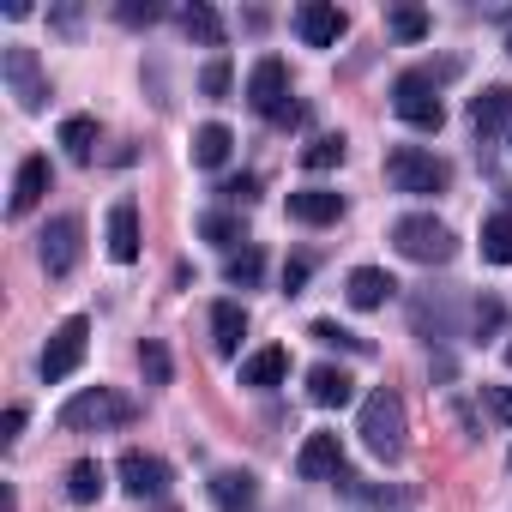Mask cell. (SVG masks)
Instances as JSON below:
<instances>
[{"label": "cell", "mask_w": 512, "mask_h": 512, "mask_svg": "<svg viewBox=\"0 0 512 512\" xmlns=\"http://www.w3.org/2000/svg\"><path fill=\"white\" fill-rule=\"evenodd\" d=\"M223 278H229L235 290H253V284L266 278V253H260V247H241V253H229V260H223Z\"/></svg>", "instance_id": "30"}, {"label": "cell", "mask_w": 512, "mask_h": 512, "mask_svg": "<svg viewBox=\"0 0 512 512\" xmlns=\"http://www.w3.org/2000/svg\"><path fill=\"white\" fill-rule=\"evenodd\" d=\"M253 500H260L253 470H217V476H211V506H217V512H253Z\"/></svg>", "instance_id": "18"}, {"label": "cell", "mask_w": 512, "mask_h": 512, "mask_svg": "<svg viewBox=\"0 0 512 512\" xmlns=\"http://www.w3.org/2000/svg\"><path fill=\"white\" fill-rule=\"evenodd\" d=\"M410 320H416V332H422L428 344H440V338H464L458 320H452V302H446V296H416V302H410Z\"/></svg>", "instance_id": "20"}, {"label": "cell", "mask_w": 512, "mask_h": 512, "mask_svg": "<svg viewBox=\"0 0 512 512\" xmlns=\"http://www.w3.org/2000/svg\"><path fill=\"white\" fill-rule=\"evenodd\" d=\"M133 416V404L121 398V392H109V386H85V392H73L67 404H61V428L67 434H103V428H121Z\"/></svg>", "instance_id": "5"}, {"label": "cell", "mask_w": 512, "mask_h": 512, "mask_svg": "<svg viewBox=\"0 0 512 512\" xmlns=\"http://www.w3.org/2000/svg\"><path fill=\"white\" fill-rule=\"evenodd\" d=\"M241 338H247V308L241 302H217L211 308V344H217V356H235Z\"/></svg>", "instance_id": "23"}, {"label": "cell", "mask_w": 512, "mask_h": 512, "mask_svg": "<svg viewBox=\"0 0 512 512\" xmlns=\"http://www.w3.org/2000/svg\"><path fill=\"white\" fill-rule=\"evenodd\" d=\"M506 55H512V37H506Z\"/></svg>", "instance_id": "42"}, {"label": "cell", "mask_w": 512, "mask_h": 512, "mask_svg": "<svg viewBox=\"0 0 512 512\" xmlns=\"http://www.w3.org/2000/svg\"><path fill=\"white\" fill-rule=\"evenodd\" d=\"M290 217L308 223V229H326V223L344 217V193H332V187H296L290 193Z\"/></svg>", "instance_id": "16"}, {"label": "cell", "mask_w": 512, "mask_h": 512, "mask_svg": "<svg viewBox=\"0 0 512 512\" xmlns=\"http://www.w3.org/2000/svg\"><path fill=\"white\" fill-rule=\"evenodd\" d=\"M386 181L398 193H410V199H428V193L452 187V163L434 157V151H422V145H398V151H386Z\"/></svg>", "instance_id": "3"}, {"label": "cell", "mask_w": 512, "mask_h": 512, "mask_svg": "<svg viewBox=\"0 0 512 512\" xmlns=\"http://www.w3.org/2000/svg\"><path fill=\"white\" fill-rule=\"evenodd\" d=\"M199 91H205V97H229V61H211V67L199 73Z\"/></svg>", "instance_id": "37"}, {"label": "cell", "mask_w": 512, "mask_h": 512, "mask_svg": "<svg viewBox=\"0 0 512 512\" xmlns=\"http://www.w3.org/2000/svg\"><path fill=\"white\" fill-rule=\"evenodd\" d=\"M482 260L488 266H512V211L482 217Z\"/></svg>", "instance_id": "26"}, {"label": "cell", "mask_w": 512, "mask_h": 512, "mask_svg": "<svg viewBox=\"0 0 512 512\" xmlns=\"http://www.w3.org/2000/svg\"><path fill=\"white\" fill-rule=\"evenodd\" d=\"M392 247L404 253V260H416V266H452L458 235H452L434 211H410V217L392 223Z\"/></svg>", "instance_id": "1"}, {"label": "cell", "mask_w": 512, "mask_h": 512, "mask_svg": "<svg viewBox=\"0 0 512 512\" xmlns=\"http://www.w3.org/2000/svg\"><path fill=\"white\" fill-rule=\"evenodd\" d=\"M25 434V404H7V416H0V446H19Z\"/></svg>", "instance_id": "38"}, {"label": "cell", "mask_w": 512, "mask_h": 512, "mask_svg": "<svg viewBox=\"0 0 512 512\" xmlns=\"http://www.w3.org/2000/svg\"><path fill=\"white\" fill-rule=\"evenodd\" d=\"M470 133L476 139L512 133V85H488L482 97H470Z\"/></svg>", "instance_id": "13"}, {"label": "cell", "mask_w": 512, "mask_h": 512, "mask_svg": "<svg viewBox=\"0 0 512 512\" xmlns=\"http://www.w3.org/2000/svg\"><path fill=\"white\" fill-rule=\"evenodd\" d=\"M344 151H350V145H344V133H320V139H308V145H302V169H314V175H320V169H338V163H344Z\"/></svg>", "instance_id": "31"}, {"label": "cell", "mask_w": 512, "mask_h": 512, "mask_svg": "<svg viewBox=\"0 0 512 512\" xmlns=\"http://www.w3.org/2000/svg\"><path fill=\"white\" fill-rule=\"evenodd\" d=\"M284 380H290V350H278V344L253 350V356L241 362V386H253V392H272V386H284Z\"/></svg>", "instance_id": "19"}, {"label": "cell", "mask_w": 512, "mask_h": 512, "mask_svg": "<svg viewBox=\"0 0 512 512\" xmlns=\"http://www.w3.org/2000/svg\"><path fill=\"white\" fill-rule=\"evenodd\" d=\"M362 440L380 464H398L404 458V398L398 392H368L362 398Z\"/></svg>", "instance_id": "4"}, {"label": "cell", "mask_w": 512, "mask_h": 512, "mask_svg": "<svg viewBox=\"0 0 512 512\" xmlns=\"http://www.w3.org/2000/svg\"><path fill=\"white\" fill-rule=\"evenodd\" d=\"M308 338H320V344H332V350H350V356H368V338L344 332L338 320H314V326H308Z\"/></svg>", "instance_id": "33"}, {"label": "cell", "mask_w": 512, "mask_h": 512, "mask_svg": "<svg viewBox=\"0 0 512 512\" xmlns=\"http://www.w3.org/2000/svg\"><path fill=\"white\" fill-rule=\"evenodd\" d=\"M229 145H235V133H229L223 121H205V127L193 133V163H199V169H223V163H229Z\"/></svg>", "instance_id": "25"}, {"label": "cell", "mask_w": 512, "mask_h": 512, "mask_svg": "<svg viewBox=\"0 0 512 512\" xmlns=\"http://www.w3.org/2000/svg\"><path fill=\"white\" fill-rule=\"evenodd\" d=\"M61 151H67L73 163H91V157H97V121H91V115H67V121H61Z\"/></svg>", "instance_id": "27"}, {"label": "cell", "mask_w": 512, "mask_h": 512, "mask_svg": "<svg viewBox=\"0 0 512 512\" xmlns=\"http://www.w3.org/2000/svg\"><path fill=\"white\" fill-rule=\"evenodd\" d=\"M308 398H314L320 410H344V404L356 398V380H350L344 368L320 362V368H308Z\"/></svg>", "instance_id": "21"}, {"label": "cell", "mask_w": 512, "mask_h": 512, "mask_svg": "<svg viewBox=\"0 0 512 512\" xmlns=\"http://www.w3.org/2000/svg\"><path fill=\"white\" fill-rule=\"evenodd\" d=\"M500 326H506V308H500L494 296H476V302H464V338H476V344H482V338H494Z\"/></svg>", "instance_id": "28"}, {"label": "cell", "mask_w": 512, "mask_h": 512, "mask_svg": "<svg viewBox=\"0 0 512 512\" xmlns=\"http://www.w3.org/2000/svg\"><path fill=\"white\" fill-rule=\"evenodd\" d=\"M506 368H512V344H506Z\"/></svg>", "instance_id": "41"}, {"label": "cell", "mask_w": 512, "mask_h": 512, "mask_svg": "<svg viewBox=\"0 0 512 512\" xmlns=\"http://www.w3.org/2000/svg\"><path fill=\"white\" fill-rule=\"evenodd\" d=\"M386 31H392L398 43H422V37H428V13H422V7H392V13H386Z\"/></svg>", "instance_id": "32"}, {"label": "cell", "mask_w": 512, "mask_h": 512, "mask_svg": "<svg viewBox=\"0 0 512 512\" xmlns=\"http://www.w3.org/2000/svg\"><path fill=\"white\" fill-rule=\"evenodd\" d=\"M308 272H314V260H302V253H296V260H290V266H284V290H290V296H296V290H302V284H308Z\"/></svg>", "instance_id": "39"}, {"label": "cell", "mask_w": 512, "mask_h": 512, "mask_svg": "<svg viewBox=\"0 0 512 512\" xmlns=\"http://www.w3.org/2000/svg\"><path fill=\"white\" fill-rule=\"evenodd\" d=\"M85 350H91V320H85V314H73V320H61V326L49 332V344H43V356H37V374H43V386H61L67 374H79V362H85Z\"/></svg>", "instance_id": "6"}, {"label": "cell", "mask_w": 512, "mask_h": 512, "mask_svg": "<svg viewBox=\"0 0 512 512\" xmlns=\"http://www.w3.org/2000/svg\"><path fill=\"white\" fill-rule=\"evenodd\" d=\"M344 31H350V13L332 7V0H302V7H296V37L308 49H338Z\"/></svg>", "instance_id": "11"}, {"label": "cell", "mask_w": 512, "mask_h": 512, "mask_svg": "<svg viewBox=\"0 0 512 512\" xmlns=\"http://www.w3.org/2000/svg\"><path fill=\"white\" fill-rule=\"evenodd\" d=\"M115 476H121V488H127L133 500H163V494H169V464H163L157 452L127 446L121 464H115Z\"/></svg>", "instance_id": "10"}, {"label": "cell", "mask_w": 512, "mask_h": 512, "mask_svg": "<svg viewBox=\"0 0 512 512\" xmlns=\"http://www.w3.org/2000/svg\"><path fill=\"white\" fill-rule=\"evenodd\" d=\"M79 253H85V217H79V211L49 217L43 235H37V260H43V272H49V278H67V272L79 266Z\"/></svg>", "instance_id": "7"}, {"label": "cell", "mask_w": 512, "mask_h": 512, "mask_svg": "<svg viewBox=\"0 0 512 512\" xmlns=\"http://www.w3.org/2000/svg\"><path fill=\"white\" fill-rule=\"evenodd\" d=\"M482 398H488V410H494L500 422H512V386H488Z\"/></svg>", "instance_id": "40"}, {"label": "cell", "mask_w": 512, "mask_h": 512, "mask_svg": "<svg viewBox=\"0 0 512 512\" xmlns=\"http://www.w3.org/2000/svg\"><path fill=\"white\" fill-rule=\"evenodd\" d=\"M199 235H205L211 247H223V253H241V247H253V241H247V223H241V211H205V217H199Z\"/></svg>", "instance_id": "22"}, {"label": "cell", "mask_w": 512, "mask_h": 512, "mask_svg": "<svg viewBox=\"0 0 512 512\" xmlns=\"http://www.w3.org/2000/svg\"><path fill=\"white\" fill-rule=\"evenodd\" d=\"M103 482H109V476H103V464H97V458L67 464V500H73V506H91V500L103 494Z\"/></svg>", "instance_id": "29"}, {"label": "cell", "mask_w": 512, "mask_h": 512, "mask_svg": "<svg viewBox=\"0 0 512 512\" xmlns=\"http://www.w3.org/2000/svg\"><path fill=\"white\" fill-rule=\"evenodd\" d=\"M392 109H398V121L416 127V133H440V127H446V103H440V85H434L428 67H410V73L392 79Z\"/></svg>", "instance_id": "2"}, {"label": "cell", "mask_w": 512, "mask_h": 512, "mask_svg": "<svg viewBox=\"0 0 512 512\" xmlns=\"http://www.w3.org/2000/svg\"><path fill=\"white\" fill-rule=\"evenodd\" d=\"M115 19H121L127 31H145V25H157V19H163V7H157V0H121Z\"/></svg>", "instance_id": "34"}, {"label": "cell", "mask_w": 512, "mask_h": 512, "mask_svg": "<svg viewBox=\"0 0 512 512\" xmlns=\"http://www.w3.org/2000/svg\"><path fill=\"white\" fill-rule=\"evenodd\" d=\"M139 368H145V380H151V386H169V350H163L157 338H145V344H139Z\"/></svg>", "instance_id": "35"}, {"label": "cell", "mask_w": 512, "mask_h": 512, "mask_svg": "<svg viewBox=\"0 0 512 512\" xmlns=\"http://www.w3.org/2000/svg\"><path fill=\"white\" fill-rule=\"evenodd\" d=\"M181 37H193L199 49H223V19H217V7H205V0L181 7Z\"/></svg>", "instance_id": "24"}, {"label": "cell", "mask_w": 512, "mask_h": 512, "mask_svg": "<svg viewBox=\"0 0 512 512\" xmlns=\"http://www.w3.org/2000/svg\"><path fill=\"white\" fill-rule=\"evenodd\" d=\"M217 193H223L229 205H253V199H260V175H229Z\"/></svg>", "instance_id": "36"}, {"label": "cell", "mask_w": 512, "mask_h": 512, "mask_svg": "<svg viewBox=\"0 0 512 512\" xmlns=\"http://www.w3.org/2000/svg\"><path fill=\"white\" fill-rule=\"evenodd\" d=\"M296 476H302V482H338V476H344V440H338L332 428L308 434L302 452H296Z\"/></svg>", "instance_id": "12"}, {"label": "cell", "mask_w": 512, "mask_h": 512, "mask_svg": "<svg viewBox=\"0 0 512 512\" xmlns=\"http://www.w3.org/2000/svg\"><path fill=\"white\" fill-rule=\"evenodd\" d=\"M0 73H7V91L19 97V109H25V115H43V103H49V73H43L37 49L7 43V55H0Z\"/></svg>", "instance_id": "9"}, {"label": "cell", "mask_w": 512, "mask_h": 512, "mask_svg": "<svg viewBox=\"0 0 512 512\" xmlns=\"http://www.w3.org/2000/svg\"><path fill=\"white\" fill-rule=\"evenodd\" d=\"M109 260L115 266H133L139 260V205L133 199H115L109 205Z\"/></svg>", "instance_id": "17"}, {"label": "cell", "mask_w": 512, "mask_h": 512, "mask_svg": "<svg viewBox=\"0 0 512 512\" xmlns=\"http://www.w3.org/2000/svg\"><path fill=\"white\" fill-rule=\"evenodd\" d=\"M344 296H350V308L374 314V308H386V302L398 296V278H392L386 266H356V272L344 278Z\"/></svg>", "instance_id": "14"}, {"label": "cell", "mask_w": 512, "mask_h": 512, "mask_svg": "<svg viewBox=\"0 0 512 512\" xmlns=\"http://www.w3.org/2000/svg\"><path fill=\"white\" fill-rule=\"evenodd\" d=\"M49 187H55V169H49V157H25V163H19V175H13V199H7V211H13V217L37 211Z\"/></svg>", "instance_id": "15"}, {"label": "cell", "mask_w": 512, "mask_h": 512, "mask_svg": "<svg viewBox=\"0 0 512 512\" xmlns=\"http://www.w3.org/2000/svg\"><path fill=\"white\" fill-rule=\"evenodd\" d=\"M247 103H253V115H266V121H290V67L278 61V55H260L253 61V73H247Z\"/></svg>", "instance_id": "8"}]
</instances>
